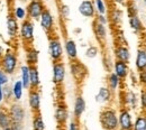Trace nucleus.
Listing matches in <instances>:
<instances>
[{"mask_svg":"<svg viewBox=\"0 0 146 130\" xmlns=\"http://www.w3.org/2000/svg\"><path fill=\"white\" fill-rule=\"evenodd\" d=\"M0 69L8 75H14L19 69V58L17 53L8 48L5 51L3 55L0 57Z\"/></svg>","mask_w":146,"mask_h":130,"instance_id":"nucleus-1","label":"nucleus"},{"mask_svg":"<svg viewBox=\"0 0 146 130\" xmlns=\"http://www.w3.org/2000/svg\"><path fill=\"white\" fill-rule=\"evenodd\" d=\"M99 121L104 130H119L118 112L115 108H104L99 114Z\"/></svg>","mask_w":146,"mask_h":130,"instance_id":"nucleus-2","label":"nucleus"},{"mask_svg":"<svg viewBox=\"0 0 146 130\" xmlns=\"http://www.w3.org/2000/svg\"><path fill=\"white\" fill-rule=\"evenodd\" d=\"M35 37V24L34 20L32 19H25L20 21L19 24V32H18V38L20 42H23L25 45L29 46Z\"/></svg>","mask_w":146,"mask_h":130,"instance_id":"nucleus-3","label":"nucleus"},{"mask_svg":"<svg viewBox=\"0 0 146 130\" xmlns=\"http://www.w3.org/2000/svg\"><path fill=\"white\" fill-rule=\"evenodd\" d=\"M48 54L53 62L63 61L64 48L63 44L58 36H50L48 37Z\"/></svg>","mask_w":146,"mask_h":130,"instance_id":"nucleus-4","label":"nucleus"},{"mask_svg":"<svg viewBox=\"0 0 146 130\" xmlns=\"http://www.w3.org/2000/svg\"><path fill=\"white\" fill-rule=\"evenodd\" d=\"M6 109L9 113L13 122L24 123V121L26 119V110L19 102H16V101L9 102L8 108H6Z\"/></svg>","mask_w":146,"mask_h":130,"instance_id":"nucleus-5","label":"nucleus"},{"mask_svg":"<svg viewBox=\"0 0 146 130\" xmlns=\"http://www.w3.org/2000/svg\"><path fill=\"white\" fill-rule=\"evenodd\" d=\"M46 9V6L43 0H29L26 6L27 18L32 20H38L42 13Z\"/></svg>","mask_w":146,"mask_h":130,"instance_id":"nucleus-6","label":"nucleus"},{"mask_svg":"<svg viewBox=\"0 0 146 130\" xmlns=\"http://www.w3.org/2000/svg\"><path fill=\"white\" fill-rule=\"evenodd\" d=\"M38 21H39V25H40L42 29H43L45 33H47L48 35H51V34L54 32L55 18H54V16H53V14H52V11H51L50 9L46 8V9L42 13V15H40V17L38 19Z\"/></svg>","mask_w":146,"mask_h":130,"instance_id":"nucleus-7","label":"nucleus"},{"mask_svg":"<svg viewBox=\"0 0 146 130\" xmlns=\"http://www.w3.org/2000/svg\"><path fill=\"white\" fill-rule=\"evenodd\" d=\"M66 75V66L63 63V61H57L53 62L52 65V77H53V83L55 85L60 86L63 84Z\"/></svg>","mask_w":146,"mask_h":130,"instance_id":"nucleus-8","label":"nucleus"},{"mask_svg":"<svg viewBox=\"0 0 146 130\" xmlns=\"http://www.w3.org/2000/svg\"><path fill=\"white\" fill-rule=\"evenodd\" d=\"M70 72H71L73 79L79 83L83 82V80L86 79V76L88 74V70L84 66V64H82L78 59L70 61Z\"/></svg>","mask_w":146,"mask_h":130,"instance_id":"nucleus-9","label":"nucleus"},{"mask_svg":"<svg viewBox=\"0 0 146 130\" xmlns=\"http://www.w3.org/2000/svg\"><path fill=\"white\" fill-rule=\"evenodd\" d=\"M119 130H133V115L129 109L121 107L118 111Z\"/></svg>","mask_w":146,"mask_h":130,"instance_id":"nucleus-10","label":"nucleus"},{"mask_svg":"<svg viewBox=\"0 0 146 130\" xmlns=\"http://www.w3.org/2000/svg\"><path fill=\"white\" fill-rule=\"evenodd\" d=\"M92 30L93 34L96 36L97 42L100 45H105L107 42V36H108V32H107V25H104L99 21H97L96 19H93L92 22Z\"/></svg>","mask_w":146,"mask_h":130,"instance_id":"nucleus-11","label":"nucleus"},{"mask_svg":"<svg viewBox=\"0 0 146 130\" xmlns=\"http://www.w3.org/2000/svg\"><path fill=\"white\" fill-rule=\"evenodd\" d=\"M27 102L31 111L33 113H37L40 111V92L38 89H29Z\"/></svg>","mask_w":146,"mask_h":130,"instance_id":"nucleus-12","label":"nucleus"},{"mask_svg":"<svg viewBox=\"0 0 146 130\" xmlns=\"http://www.w3.org/2000/svg\"><path fill=\"white\" fill-rule=\"evenodd\" d=\"M54 117H55L56 122H57L60 126H65L66 122L69 121V119H70L69 109H68V107H66L63 102L57 103V106H56V108H55Z\"/></svg>","mask_w":146,"mask_h":130,"instance_id":"nucleus-13","label":"nucleus"},{"mask_svg":"<svg viewBox=\"0 0 146 130\" xmlns=\"http://www.w3.org/2000/svg\"><path fill=\"white\" fill-rule=\"evenodd\" d=\"M19 24H20V21H18L11 14L7 16V19H6V30H7V34H8L9 38L13 39V40H15L16 38L18 37Z\"/></svg>","mask_w":146,"mask_h":130,"instance_id":"nucleus-14","label":"nucleus"},{"mask_svg":"<svg viewBox=\"0 0 146 130\" xmlns=\"http://www.w3.org/2000/svg\"><path fill=\"white\" fill-rule=\"evenodd\" d=\"M113 56H115V59H117V61L129 63V61H130V51L126 46V44L118 43L113 47Z\"/></svg>","mask_w":146,"mask_h":130,"instance_id":"nucleus-15","label":"nucleus"},{"mask_svg":"<svg viewBox=\"0 0 146 130\" xmlns=\"http://www.w3.org/2000/svg\"><path fill=\"white\" fill-rule=\"evenodd\" d=\"M120 101L123 107L127 108V109H136L137 107V95L133 91H123L120 92Z\"/></svg>","mask_w":146,"mask_h":130,"instance_id":"nucleus-16","label":"nucleus"},{"mask_svg":"<svg viewBox=\"0 0 146 130\" xmlns=\"http://www.w3.org/2000/svg\"><path fill=\"white\" fill-rule=\"evenodd\" d=\"M78 10H79L80 15L86 18H94L97 15L92 0H82L81 3L79 5Z\"/></svg>","mask_w":146,"mask_h":130,"instance_id":"nucleus-17","label":"nucleus"},{"mask_svg":"<svg viewBox=\"0 0 146 130\" xmlns=\"http://www.w3.org/2000/svg\"><path fill=\"white\" fill-rule=\"evenodd\" d=\"M86 108H87V103H86L84 98L81 94H78L75 96L74 103H73V117H74V119L79 120L86 111Z\"/></svg>","mask_w":146,"mask_h":130,"instance_id":"nucleus-18","label":"nucleus"},{"mask_svg":"<svg viewBox=\"0 0 146 130\" xmlns=\"http://www.w3.org/2000/svg\"><path fill=\"white\" fill-rule=\"evenodd\" d=\"M63 48H64V54L70 61L78 59V46L75 40H73L72 38H66L63 44Z\"/></svg>","mask_w":146,"mask_h":130,"instance_id":"nucleus-19","label":"nucleus"},{"mask_svg":"<svg viewBox=\"0 0 146 130\" xmlns=\"http://www.w3.org/2000/svg\"><path fill=\"white\" fill-rule=\"evenodd\" d=\"M112 69H113L112 72L117 75L121 81L126 80L127 76L129 75V66H128V63L115 59V62H113V64H112Z\"/></svg>","mask_w":146,"mask_h":130,"instance_id":"nucleus-20","label":"nucleus"},{"mask_svg":"<svg viewBox=\"0 0 146 130\" xmlns=\"http://www.w3.org/2000/svg\"><path fill=\"white\" fill-rule=\"evenodd\" d=\"M123 17H124V11L118 7H113L108 10V21L113 27L120 26V24L123 22Z\"/></svg>","mask_w":146,"mask_h":130,"instance_id":"nucleus-21","label":"nucleus"},{"mask_svg":"<svg viewBox=\"0 0 146 130\" xmlns=\"http://www.w3.org/2000/svg\"><path fill=\"white\" fill-rule=\"evenodd\" d=\"M39 59V51L34 46L29 45L26 47L25 51V61L27 65H37Z\"/></svg>","mask_w":146,"mask_h":130,"instance_id":"nucleus-22","label":"nucleus"},{"mask_svg":"<svg viewBox=\"0 0 146 130\" xmlns=\"http://www.w3.org/2000/svg\"><path fill=\"white\" fill-rule=\"evenodd\" d=\"M10 89H11V95H13V101L20 102L23 96H24V91L25 88L21 83L20 80H15L11 84H10Z\"/></svg>","mask_w":146,"mask_h":130,"instance_id":"nucleus-23","label":"nucleus"},{"mask_svg":"<svg viewBox=\"0 0 146 130\" xmlns=\"http://www.w3.org/2000/svg\"><path fill=\"white\" fill-rule=\"evenodd\" d=\"M112 98H113V93L109 90L108 86H101L99 89V91L96 95V101L99 102V103H110L112 101Z\"/></svg>","mask_w":146,"mask_h":130,"instance_id":"nucleus-24","label":"nucleus"},{"mask_svg":"<svg viewBox=\"0 0 146 130\" xmlns=\"http://www.w3.org/2000/svg\"><path fill=\"white\" fill-rule=\"evenodd\" d=\"M29 82H31V89H39L40 76L37 65H29Z\"/></svg>","mask_w":146,"mask_h":130,"instance_id":"nucleus-25","label":"nucleus"},{"mask_svg":"<svg viewBox=\"0 0 146 130\" xmlns=\"http://www.w3.org/2000/svg\"><path fill=\"white\" fill-rule=\"evenodd\" d=\"M121 85V80L113 72H110L107 76V86L109 88V90L112 93H116Z\"/></svg>","mask_w":146,"mask_h":130,"instance_id":"nucleus-26","label":"nucleus"},{"mask_svg":"<svg viewBox=\"0 0 146 130\" xmlns=\"http://www.w3.org/2000/svg\"><path fill=\"white\" fill-rule=\"evenodd\" d=\"M19 75H20V81L25 88V90L31 89V82H29V65L23 64L19 66Z\"/></svg>","mask_w":146,"mask_h":130,"instance_id":"nucleus-27","label":"nucleus"},{"mask_svg":"<svg viewBox=\"0 0 146 130\" xmlns=\"http://www.w3.org/2000/svg\"><path fill=\"white\" fill-rule=\"evenodd\" d=\"M135 66L138 72L146 70V49L139 48L136 53V59H135Z\"/></svg>","mask_w":146,"mask_h":130,"instance_id":"nucleus-28","label":"nucleus"},{"mask_svg":"<svg viewBox=\"0 0 146 130\" xmlns=\"http://www.w3.org/2000/svg\"><path fill=\"white\" fill-rule=\"evenodd\" d=\"M128 24H129V27L134 30V33L136 34H139L144 30V25L142 22L141 18L138 17V15H135V16H130L128 17Z\"/></svg>","mask_w":146,"mask_h":130,"instance_id":"nucleus-29","label":"nucleus"},{"mask_svg":"<svg viewBox=\"0 0 146 130\" xmlns=\"http://www.w3.org/2000/svg\"><path fill=\"white\" fill-rule=\"evenodd\" d=\"M11 123H13V121H11V118L7 111V109L1 108L0 109V129L2 130L7 127H10Z\"/></svg>","mask_w":146,"mask_h":130,"instance_id":"nucleus-30","label":"nucleus"},{"mask_svg":"<svg viewBox=\"0 0 146 130\" xmlns=\"http://www.w3.org/2000/svg\"><path fill=\"white\" fill-rule=\"evenodd\" d=\"M11 15L17 19L18 21H23L25 19H27V10H26V7L25 6H15L11 10Z\"/></svg>","mask_w":146,"mask_h":130,"instance_id":"nucleus-31","label":"nucleus"},{"mask_svg":"<svg viewBox=\"0 0 146 130\" xmlns=\"http://www.w3.org/2000/svg\"><path fill=\"white\" fill-rule=\"evenodd\" d=\"M32 128L33 130H45V122L40 112L34 113L33 120H32Z\"/></svg>","mask_w":146,"mask_h":130,"instance_id":"nucleus-32","label":"nucleus"},{"mask_svg":"<svg viewBox=\"0 0 146 130\" xmlns=\"http://www.w3.org/2000/svg\"><path fill=\"white\" fill-rule=\"evenodd\" d=\"M93 5H94V9L96 13L98 15H107L108 14V5L106 2V0H92Z\"/></svg>","mask_w":146,"mask_h":130,"instance_id":"nucleus-33","label":"nucleus"},{"mask_svg":"<svg viewBox=\"0 0 146 130\" xmlns=\"http://www.w3.org/2000/svg\"><path fill=\"white\" fill-rule=\"evenodd\" d=\"M133 130H146V114H138L133 122Z\"/></svg>","mask_w":146,"mask_h":130,"instance_id":"nucleus-34","label":"nucleus"},{"mask_svg":"<svg viewBox=\"0 0 146 130\" xmlns=\"http://www.w3.org/2000/svg\"><path fill=\"white\" fill-rule=\"evenodd\" d=\"M2 91H3V102H11L13 101V95H11V89H10V84L3 85L2 86Z\"/></svg>","mask_w":146,"mask_h":130,"instance_id":"nucleus-35","label":"nucleus"},{"mask_svg":"<svg viewBox=\"0 0 146 130\" xmlns=\"http://www.w3.org/2000/svg\"><path fill=\"white\" fill-rule=\"evenodd\" d=\"M98 54H99V48L96 45H90L86 51V56L88 58H94L98 56Z\"/></svg>","mask_w":146,"mask_h":130,"instance_id":"nucleus-36","label":"nucleus"},{"mask_svg":"<svg viewBox=\"0 0 146 130\" xmlns=\"http://www.w3.org/2000/svg\"><path fill=\"white\" fill-rule=\"evenodd\" d=\"M126 11H127L128 17L137 15V6L135 5L134 1H128L126 3Z\"/></svg>","mask_w":146,"mask_h":130,"instance_id":"nucleus-37","label":"nucleus"},{"mask_svg":"<svg viewBox=\"0 0 146 130\" xmlns=\"http://www.w3.org/2000/svg\"><path fill=\"white\" fill-rule=\"evenodd\" d=\"M58 9H60V15H61L62 18L63 19L69 18V16H70V7L68 5L61 3L60 7H58Z\"/></svg>","mask_w":146,"mask_h":130,"instance_id":"nucleus-38","label":"nucleus"},{"mask_svg":"<svg viewBox=\"0 0 146 130\" xmlns=\"http://www.w3.org/2000/svg\"><path fill=\"white\" fill-rule=\"evenodd\" d=\"M10 83V75H8L5 71L0 69V85H7Z\"/></svg>","mask_w":146,"mask_h":130,"instance_id":"nucleus-39","label":"nucleus"},{"mask_svg":"<svg viewBox=\"0 0 146 130\" xmlns=\"http://www.w3.org/2000/svg\"><path fill=\"white\" fill-rule=\"evenodd\" d=\"M139 103L142 107V110L146 111V89H143L141 92V96H139Z\"/></svg>","mask_w":146,"mask_h":130,"instance_id":"nucleus-40","label":"nucleus"},{"mask_svg":"<svg viewBox=\"0 0 146 130\" xmlns=\"http://www.w3.org/2000/svg\"><path fill=\"white\" fill-rule=\"evenodd\" d=\"M66 130H81L80 129V125H79L78 120H76V119L71 120V121L69 122V125H68Z\"/></svg>","mask_w":146,"mask_h":130,"instance_id":"nucleus-41","label":"nucleus"},{"mask_svg":"<svg viewBox=\"0 0 146 130\" xmlns=\"http://www.w3.org/2000/svg\"><path fill=\"white\" fill-rule=\"evenodd\" d=\"M138 82H139L144 88H146V70L145 71L138 72Z\"/></svg>","mask_w":146,"mask_h":130,"instance_id":"nucleus-42","label":"nucleus"},{"mask_svg":"<svg viewBox=\"0 0 146 130\" xmlns=\"http://www.w3.org/2000/svg\"><path fill=\"white\" fill-rule=\"evenodd\" d=\"M93 19H96L97 21H99V22H101V24H104V25H107L109 21H108V16L107 15H96V17Z\"/></svg>","mask_w":146,"mask_h":130,"instance_id":"nucleus-43","label":"nucleus"},{"mask_svg":"<svg viewBox=\"0 0 146 130\" xmlns=\"http://www.w3.org/2000/svg\"><path fill=\"white\" fill-rule=\"evenodd\" d=\"M11 128H13V130H25L24 129V123H19V122H13Z\"/></svg>","mask_w":146,"mask_h":130,"instance_id":"nucleus-44","label":"nucleus"},{"mask_svg":"<svg viewBox=\"0 0 146 130\" xmlns=\"http://www.w3.org/2000/svg\"><path fill=\"white\" fill-rule=\"evenodd\" d=\"M112 1L117 6H126V3L128 2V0H112Z\"/></svg>","mask_w":146,"mask_h":130,"instance_id":"nucleus-45","label":"nucleus"},{"mask_svg":"<svg viewBox=\"0 0 146 130\" xmlns=\"http://www.w3.org/2000/svg\"><path fill=\"white\" fill-rule=\"evenodd\" d=\"M0 101L3 103V91H2V85H0Z\"/></svg>","mask_w":146,"mask_h":130,"instance_id":"nucleus-46","label":"nucleus"},{"mask_svg":"<svg viewBox=\"0 0 146 130\" xmlns=\"http://www.w3.org/2000/svg\"><path fill=\"white\" fill-rule=\"evenodd\" d=\"M3 53H5V47H3V45L0 43V57L3 55Z\"/></svg>","mask_w":146,"mask_h":130,"instance_id":"nucleus-47","label":"nucleus"},{"mask_svg":"<svg viewBox=\"0 0 146 130\" xmlns=\"http://www.w3.org/2000/svg\"><path fill=\"white\" fill-rule=\"evenodd\" d=\"M2 130H13V128H11V126H10V127H7V128H5V129H2Z\"/></svg>","mask_w":146,"mask_h":130,"instance_id":"nucleus-48","label":"nucleus"},{"mask_svg":"<svg viewBox=\"0 0 146 130\" xmlns=\"http://www.w3.org/2000/svg\"><path fill=\"white\" fill-rule=\"evenodd\" d=\"M2 3H3V0H0V7L2 6Z\"/></svg>","mask_w":146,"mask_h":130,"instance_id":"nucleus-49","label":"nucleus"},{"mask_svg":"<svg viewBox=\"0 0 146 130\" xmlns=\"http://www.w3.org/2000/svg\"><path fill=\"white\" fill-rule=\"evenodd\" d=\"M131 1H134V2H137V1H141V0H131Z\"/></svg>","mask_w":146,"mask_h":130,"instance_id":"nucleus-50","label":"nucleus"},{"mask_svg":"<svg viewBox=\"0 0 146 130\" xmlns=\"http://www.w3.org/2000/svg\"><path fill=\"white\" fill-rule=\"evenodd\" d=\"M1 107H2V102L0 101V109H1Z\"/></svg>","mask_w":146,"mask_h":130,"instance_id":"nucleus-51","label":"nucleus"},{"mask_svg":"<svg viewBox=\"0 0 146 130\" xmlns=\"http://www.w3.org/2000/svg\"><path fill=\"white\" fill-rule=\"evenodd\" d=\"M23 1H25V2H28V1H29V0H23Z\"/></svg>","mask_w":146,"mask_h":130,"instance_id":"nucleus-52","label":"nucleus"},{"mask_svg":"<svg viewBox=\"0 0 146 130\" xmlns=\"http://www.w3.org/2000/svg\"><path fill=\"white\" fill-rule=\"evenodd\" d=\"M144 1V3H145V6H146V0H143Z\"/></svg>","mask_w":146,"mask_h":130,"instance_id":"nucleus-53","label":"nucleus"},{"mask_svg":"<svg viewBox=\"0 0 146 130\" xmlns=\"http://www.w3.org/2000/svg\"><path fill=\"white\" fill-rule=\"evenodd\" d=\"M0 130H1V129H0Z\"/></svg>","mask_w":146,"mask_h":130,"instance_id":"nucleus-54","label":"nucleus"}]
</instances>
